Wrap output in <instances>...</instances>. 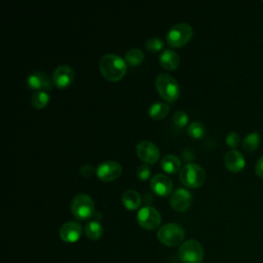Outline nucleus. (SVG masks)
Instances as JSON below:
<instances>
[{"label":"nucleus","mask_w":263,"mask_h":263,"mask_svg":"<svg viewBox=\"0 0 263 263\" xmlns=\"http://www.w3.org/2000/svg\"><path fill=\"white\" fill-rule=\"evenodd\" d=\"M181 166V160L180 158L175 154H166L161 159V167L166 173H177L180 170Z\"/></svg>","instance_id":"nucleus-19"},{"label":"nucleus","mask_w":263,"mask_h":263,"mask_svg":"<svg viewBox=\"0 0 263 263\" xmlns=\"http://www.w3.org/2000/svg\"><path fill=\"white\" fill-rule=\"evenodd\" d=\"M226 144L231 147V148H236L240 142V137L237 133L235 132H230L227 136H226Z\"/></svg>","instance_id":"nucleus-28"},{"label":"nucleus","mask_w":263,"mask_h":263,"mask_svg":"<svg viewBox=\"0 0 263 263\" xmlns=\"http://www.w3.org/2000/svg\"><path fill=\"white\" fill-rule=\"evenodd\" d=\"M224 163H225V166L230 172L238 173L245 167L246 160L239 151L235 149H231L228 152H226L224 156Z\"/></svg>","instance_id":"nucleus-16"},{"label":"nucleus","mask_w":263,"mask_h":263,"mask_svg":"<svg viewBox=\"0 0 263 263\" xmlns=\"http://www.w3.org/2000/svg\"><path fill=\"white\" fill-rule=\"evenodd\" d=\"M99 67L102 74L111 81L119 80L123 77L126 71L125 61L118 54L106 53L99 62Z\"/></svg>","instance_id":"nucleus-1"},{"label":"nucleus","mask_w":263,"mask_h":263,"mask_svg":"<svg viewBox=\"0 0 263 263\" xmlns=\"http://www.w3.org/2000/svg\"><path fill=\"white\" fill-rule=\"evenodd\" d=\"M150 186L153 192L159 196H165L173 190V182L164 174H155L150 181Z\"/></svg>","instance_id":"nucleus-13"},{"label":"nucleus","mask_w":263,"mask_h":263,"mask_svg":"<svg viewBox=\"0 0 263 263\" xmlns=\"http://www.w3.org/2000/svg\"><path fill=\"white\" fill-rule=\"evenodd\" d=\"M49 101V95L45 90H36L31 97V103L33 107L40 109L47 105Z\"/></svg>","instance_id":"nucleus-23"},{"label":"nucleus","mask_w":263,"mask_h":263,"mask_svg":"<svg viewBox=\"0 0 263 263\" xmlns=\"http://www.w3.org/2000/svg\"><path fill=\"white\" fill-rule=\"evenodd\" d=\"M74 78V71L68 65L58 66L52 73V82L58 87L68 86Z\"/></svg>","instance_id":"nucleus-14"},{"label":"nucleus","mask_w":263,"mask_h":263,"mask_svg":"<svg viewBox=\"0 0 263 263\" xmlns=\"http://www.w3.org/2000/svg\"><path fill=\"white\" fill-rule=\"evenodd\" d=\"M27 83L29 87L37 90H49L52 87V82L49 77L41 71L32 72L27 78Z\"/></svg>","instance_id":"nucleus-15"},{"label":"nucleus","mask_w":263,"mask_h":263,"mask_svg":"<svg viewBox=\"0 0 263 263\" xmlns=\"http://www.w3.org/2000/svg\"><path fill=\"white\" fill-rule=\"evenodd\" d=\"M192 201V193L186 188H177L170 199L171 205L175 211L183 212L186 211Z\"/></svg>","instance_id":"nucleus-11"},{"label":"nucleus","mask_w":263,"mask_h":263,"mask_svg":"<svg viewBox=\"0 0 263 263\" xmlns=\"http://www.w3.org/2000/svg\"><path fill=\"white\" fill-rule=\"evenodd\" d=\"M193 34L192 27L187 23L173 25L166 33V42L173 47H179L189 41Z\"/></svg>","instance_id":"nucleus-7"},{"label":"nucleus","mask_w":263,"mask_h":263,"mask_svg":"<svg viewBox=\"0 0 263 263\" xmlns=\"http://www.w3.org/2000/svg\"><path fill=\"white\" fill-rule=\"evenodd\" d=\"M145 47L151 52H156L163 47V40L159 37H150L146 40Z\"/></svg>","instance_id":"nucleus-26"},{"label":"nucleus","mask_w":263,"mask_h":263,"mask_svg":"<svg viewBox=\"0 0 263 263\" xmlns=\"http://www.w3.org/2000/svg\"><path fill=\"white\" fill-rule=\"evenodd\" d=\"M255 171L258 177L263 179V155L257 160L256 165H255Z\"/></svg>","instance_id":"nucleus-30"},{"label":"nucleus","mask_w":263,"mask_h":263,"mask_svg":"<svg viewBox=\"0 0 263 263\" xmlns=\"http://www.w3.org/2000/svg\"><path fill=\"white\" fill-rule=\"evenodd\" d=\"M259 144H260V136H259L258 133L254 132V133L249 134L243 139L242 148L247 152H252V151H255L258 148Z\"/></svg>","instance_id":"nucleus-22"},{"label":"nucleus","mask_w":263,"mask_h":263,"mask_svg":"<svg viewBox=\"0 0 263 263\" xmlns=\"http://www.w3.org/2000/svg\"><path fill=\"white\" fill-rule=\"evenodd\" d=\"M82 234V227L76 221H67L60 228V236L62 240L68 243L76 242Z\"/></svg>","instance_id":"nucleus-12"},{"label":"nucleus","mask_w":263,"mask_h":263,"mask_svg":"<svg viewBox=\"0 0 263 263\" xmlns=\"http://www.w3.org/2000/svg\"><path fill=\"white\" fill-rule=\"evenodd\" d=\"M168 111H170V106L163 102H155L151 104L148 109L149 115L154 119L163 118L164 116H166Z\"/></svg>","instance_id":"nucleus-20"},{"label":"nucleus","mask_w":263,"mask_h":263,"mask_svg":"<svg viewBox=\"0 0 263 263\" xmlns=\"http://www.w3.org/2000/svg\"><path fill=\"white\" fill-rule=\"evenodd\" d=\"M178 256L182 263H201L204 251L198 240L188 239L180 246Z\"/></svg>","instance_id":"nucleus-4"},{"label":"nucleus","mask_w":263,"mask_h":263,"mask_svg":"<svg viewBox=\"0 0 263 263\" xmlns=\"http://www.w3.org/2000/svg\"><path fill=\"white\" fill-rule=\"evenodd\" d=\"M156 88L159 95L168 102H174L180 95V86L177 80L170 74L160 73L155 80Z\"/></svg>","instance_id":"nucleus-3"},{"label":"nucleus","mask_w":263,"mask_h":263,"mask_svg":"<svg viewBox=\"0 0 263 263\" xmlns=\"http://www.w3.org/2000/svg\"><path fill=\"white\" fill-rule=\"evenodd\" d=\"M180 180L185 186L196 188L203 184L205 180V172L197 163H187L181 168Z\"/></svg>","instance_id":"nucleus-6"},{"label":"nucleus","mask_w":263,"mask_h":263,"mask_svg":"<svg viewBox=\"0 0 263 263\" xmlns=\"http://www.w3.org/2000/svg\"><path fill=\"white\" fill-rule=\"evenodd\" d=\"M103 227L98 221H89L84 226V232L91 240L99 239L103 235Z\"/></svg>","instance_id":"nucleus-21"},{"label":"nucleus","mask_w":263,"mask_h":263,"mask_svg":"<svg viewBox=\"0 0 263 263\" xmlns=\"http://www.w3.org/2000/svg\"><path fill=\"white\" fill-rule=\"evenodd\" d=\"M137 220L142 228L147 230H154L160 225L161 216L155 208L146 205L139 210L137 214Z\"/></svg>","instance_id":"nucleus-8"},{"label":"nucleus","mask_w":263,"mask_h":263,"mask_svg":"<svg viewBox=\"0 0 263 263\" xmlns=\"http://www.w3.org/2000/svg\"><path fill=\"white\" fill-rule=\"evenodd\" d=\"M80 173L83 176H90L93 173V168L89 164H83L82 166H80Z\"/></svg>","instance_id":"nucleus-31"},{"label":"nucleus","mask_w":263,"mask_h":263,"mask_svg":"<svg viewBox=\"0 0 263 263\" xmlns=\"http://www.w3.org/2000/svg\"><path fill=\"white\" fill-rule=\"evenodd\" d=\"M71 212L76 219L87 220L93 215L95 202L88 194L78 193L72 198Z\"/></svg>","instance_id":"nucleus-5"},{"label":"nucleus","mask_w":263,"mask_h":263,"mask_svg":"<svg viewBox=\"0 0 263 263\" xmlns=\"http://www.w3.org/2000/svg\"><path fill=\"white\" fill-rule=\"evenodd\" d=\"M137 154L143 161L152 164L156 162L160 152L158 147L153 142L143 140L137 145Z\"/></svg>","instance_id":"nucleus-9"},{"label":"nucleus","mask_w":263,"mask_h":263,"mask_svg":"<svg viewBox=\"0 0 263 263\" xmlns=\"http://www.w3.org/2000/svg\"><path fill=\"white\" fill-rule=\"evenodd\" d=\"M143 59H144L143 51L137 47H133L128 49L125 53V61L132 66H137L143 61Z\"/></svg>","instance_id":"nucleus-24"},{"label":"nucleus","mask_w":263,"mask_h":263,"mask_svg":"<svg viewBox=\"0 0 263 263\" xmlns=\"http://www.w3.org/2000/svg\"><path fill=\"white\" fill-rule=\"evenodd\" d=\"M150 173L151 170L148 166V164H142L137 168V175L141 181H146L150 177Z\"/></svg>","instance_id":"nucleus-29"},{"label":"nucleus","mask_w":263,"mask_h":263,"mask_svg":"<svg viewBox=\"0 0 263 263\" xmlns=\"http://www.w3.org/2000/svg\"><path fill=\"white\" fill-rule=\"evenodd\" d=\"M188 135L194 139H199L204 135L205 128L202 122L200 121H192L188 126Z\"/></svg>","instance_id":"nucleus-25"},{"label":"nucleus","mask_w":263,"mask_h":263,"mask_svg":"<svg viewBox=\"0 0 263 263\" xmlns=\"http://www.w3.org/2000/svg\"><path fill=\"white\" fill-rule=\"evenodd\" d=\"M159 63L165 69L174 70L178 67V65L180 63V58H179V54L175 50H173L171 48H166L160 53Z\"/></svg>","instance_id":"nucleus-17"},{"label":"nucleus","mask_w":263,"mask_h":263,"mask_svg":"<svg viewBox=\"0 0 263 263\" xmlns=\"http://www.w3.org/2000/svg\"><path fill=\"white\" fill-rule=\"evenodd\" d=\"M185 236L184 228L177 223H166L157 231L158 240L167 247L179 246Z\"/></svg>","instance_id":"nucleus-2"},{"label":"nucleus","mask_w":263,"mask_h":263,"mask_svg":"<svg viewBox=\"0 0 263 263\" xmlns=\"http://www.w3.org/2000/svg\"><path fill=\"white\" fill-rule=\"evenodd\" d=\"M122 167L115 160H106L101 162L97 167V176L103 181H112L120 176Z\"/></svg>","instance_id":"nucleus-10"},{"label":"nucleus","mask_w":263,"mask_h":263,"mask_svg":"<svg viewBox=\"0 0 263 263\" xmlns=\"http://www.w3.org/2000/svg\"><path fill=\"white\" fill-rule=\"evenodd\" d=\"M123 205L128 210H136L141 204V196L134 189H126L121 196Z\"/></svg>","instance_id":"nucleus-18"},{"label":"nucleus","mask_w":263,"mask_h":263,"mask_svg":"<svg viewBox=\"0 0 263 263\" xmlns=\"http://www.w3.org/2000/svg\"><path fill=\"white\" fill-rule=\"evenodd\" d=\"M173 121L177 126L183 127L186 125L187 121H188V115L185 111L183 110H178L174 113L173 115Z\"/></svg>","instance_id":"nucleus-27"}]
</instances>
